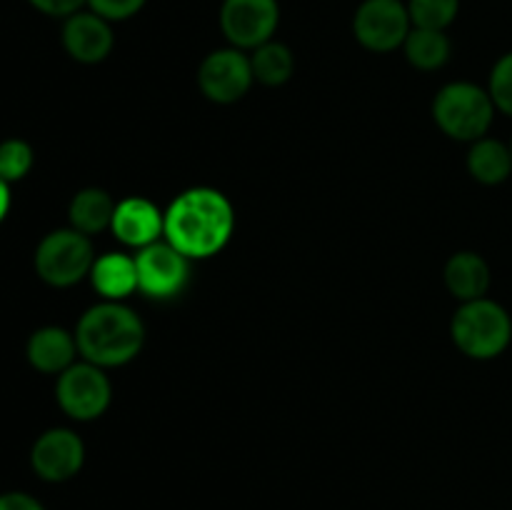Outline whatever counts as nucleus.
<instances>
[{
	"label": "nucleus",
	"instance_id": "f257e3e1",
	"mask_svg": "<svg viewBox=\"0 0 512 510\" xmlns=\"http://www.w3.org/2000/svg\"><path fill=\"white\" fill-rule=\"evenodd\" d=\"M233 230V203L205 185L183 190L165 210V240L190 260L218 255L233 238Z\"/></svg>",
	"mask_w": 512,
	"mask_h": 510
},
{
	"label": "nucleus",
	"instance_id": "f03ea898",
	"mask_svg": "<svg viewBox=\"0 0 512 510\" xmlns=\"http://www.w3.org/2000/svg\"><path fill=\"white\" fill-rule=\"evenodd\" d=\"M75 343L88 363L98 368H118L138 358L145 343V325L125 303L103 300L80 315Z\"/></svg>",
	"mask_w": 512,
	"mask_h": 510
},
{
	"label": "nucleus",
	"instance_id": "7ed1b4c3",
	"mask_svg": "<svg viewBox=\"0 0 512 510\" xmlns=\"http://www.w3.org/2000/svg\"><path fill=\"white\" fill-rule=\"evenodd\" d=\"M450 335L460 353L468 358L493 360L508 350L512 340V318L495 300H468L455 310Z\"/></svg>",
	"mask_w": 512,
	"mask_h": 510
},
{
	"label": "nucleus",
	"instance_id": "20e7f679",
	"mask_svg": "<svg viewBox=\"0 0 512 510\" xmlns=\"http://www.w3.org/2000/svg\"><path fill=\"white\" fill-rule=\"evenodd\" d=\"M433 118L448 138L475 143L485 138L495 118V103L475 83H450L435 95Z\"/></svg>",
	"mask_w": 512,
	"mask_h": 510
},
{
	"label": "nucleus",
	"instance_id": "39448f33",
	"mask_svg": "<svg viewBox=\"0 0 512 510\" xmlns=\"http://www.w3.org/2000/svg\"><path fill=\"white\" fill-rule=\"evenodd\" d=\"M95 263L93 243L75 228H60L45 235L35 250V273L53 288H70L90 275Z\"/></svg>",
	"mask_w": 512,
	"mask_h": 510
},
{
	"label": "nucleus",
	"instance_id": "423d86ee",
	"mask_svg": "<svg viewBox=\"0 0 512 510\" xmlns=\"http://www.w3.org/2000/svg\"><path fill=\"white\" fill-rule=\"evenodd\" d=\"M55 398H58V405L65 415L88 423V420L100 418L108 410L110 398H113V385L105 375V368L83 360V363H73L58 375Z\"/></svg>",
	"mask_w": 512,
	"mask_h": 510
},
{
	"label": "nucleus",
	"instance_id": "0eeeda50",
	"mask_svg": "<svg viewBox=\"0 0 512 510\" xmlns=\"http://www.w3.org/2000/svg\"><path fill=\"white\" fill-rule=\"evenodd\" d=\"M413 30L408 3L403 0H363L355 10L353 33L363 48L373 53H390L403 48Z\"/></svg>",
	"mask_w": 512,
	"mask_h": 510
},
{
	"label": "nucleus",
	"instance_id": "6e6552de",
	"mask_svg": "<svg viewBox=\"0 0 512 510\" xmlns=\"http://www.w3.org/2000/svg\"><path fill=\"white\" fill-rule=\"evenodd\" d=\"M278 23V0H223L220 5V28L238 50H255L273 40Z\"/></svg>",
	"mask_w": 512,
	"mask_h": 510
},
{
	"label": "nucleus",
	"instance_id": "1a4fd4ad",
	"mask_svg": "<svg viewBox=\"0 0 512 510\" xmlns=\"http://www.w3.org/2000/svg\"><path fill=\"white\" fill-rule=\"evenodd\" d=\"M135 263H138V290L153 300L175 298L183 293L190 280V258H185L168 240L140 248Z\"/></svg>",
	"mask_w": 512,
	"mask_h": 510
},
{
	"label": "nucleus",
	"instance_id": "9d476101",
	"mask_svg": "<svg viewBox=\"0 0 512 510\" xmlns=\"http://www.w3.org/2000/svg\"><path fill=\"white\" fill-rule=\"evenodd\" d=\"M253 65L238 48H220L205 55L198 68V85L208 100L218 105L238 103L253 85Z\"/></svg>",
	"mask_w": 512,
	"mask_h": 510
},
{
	"label": "nucleus",
	"instance_id": "9b49d317",
	"mask_svg": "<svg viewBox=\"0 0 512 510\" xmlns=\"http://www.w3.org/2000/svg\"><path fill=\"white\" fill-rule=\"evenodd\" d=\"M85 463V445L70 428H50L30 450V465L45 483H65L75 478Z\"/></svg>",
	"mask_w": 512,
	"mask_h": 510
},
{
	"label": "nucleus",
	"instance_id": "f8f14e48",
	"mask_svg": "<svg viewBox=\"0 0 512 510\" xmlns=\"http://www.w3.org/2000/svg\"><path fill=\"white\" fill-rule=\"evenodd\" d=\"M115 45L113 28L93 10H78L63 23V48L73 60L85 65L103 63Z\"/></svg>",
	"mask_w": 512,
	"mask_h": 510
},
{
	"label": "nucleus",
	"instance_id": "ddd939ff",
	"mask_svg": "<svg viewBox=\"0 0 512 510\" xmlns=\"http://www.w3.org/2000/svg\"><path fill=\"white\" fill-rule=\"evenodd\" d=\"M115 238L130 248H148L158 243L165 233V213L148 198H125L115 205L113 225H110Z\"/></svg>",
	"mask_w": 512,
	"mask_h": 510
},
{
	"label": "nucleus",
	"instance_id": "4468645a",
	"mask_svg": "<svg viewBox=\"0 0 512 510\" xmlns=\"http://www.w3.org/2000/svg\"><path fill=\"white\" fill-rule=\"evenodd\" d=\"M25 355H28V363L35 370H40V373L60 375L75 363V355H78L75 333H68V330L58 328V325L38 328L28 338Z\"/></svg>",
	"mask_w": 512,
	"mask_h": 510
},
{
	"label": "nucleus",
	"instance_id": "2eb2a0df",
	"mask_svg": "<svg viewBox=\"0 0 512 510\" xmlns=\"http://www.w3.org/2000/svg\"><path fill=\"white\" fill-rule=\"evenodd\" d=\"M90 283L105 300L123 303L138 290V263L125 253H105L95 258Z\"/></svg>",
	"mask_w": 512,
	"mask_h": 510
},
{
	"label": "nucleus",
	"instance_id": "dca6fc26",
	"mask_svg": "<svg viewBox=\"0 0 512 510\" xmlns=\"http://www.w3.org/2000/svg\"><path fill=\"white\" fill-rule=\"evenodd\" d=\"M445 285L460 303L485 298L490 288V265L485 263L483 255L460 250L445 265Z\"/></svg>",
	"mask_w": 512,
	"mask_h": 510
},
{
	"label": "nucleus",
	"instance_id": "f3484780",
	"mask_svg": "<svg viewBox=\"0 0 512 510\" xmlns=\"http://www.w3.org/2000/svg\"><path fill=\"white\" fill-rule=\"evenodd\" d=\"M115 205L118 203H113L110 193H105L103 188H83L70 200V228H75L83 235L103 233V230L113 225Z\"/></svg>",
	"mask_w": 512,
	"mask_h": 510
},
{
	"label": "nucleus",
	"instance_id": "a211bd4d",
	"mask_svg": "<svg viewBox=\"0 0 512 510\" xmlns=\"http://www.w3.org/2000/svg\"><path fill=\"white\" fill-rule=\"evenodd\" d=\"M468 170L478 183L500 185L512 175L510 145L495 138L475 140L468 153Z\"/></svg>",
	"mask_w": 512,
	"mask_h": 510
},
{
	"label": "nucleus",
	"instance_id": "6ab92c4d",
	"mask_svg": "<svg viewBox=\"0 0 512 510\" xmlns=\"http://www.w3.org/2000/svg\"><path fill=\"white\" fill-rule=\"evenodd\" d=\"M403 48L408 63L418 70H438L450 60V40L445 30L413 28Z\"/></svg>",
	"mask_w": 512,
	"mask_h": 510
},
{
	"label": "nucleus",
	"instance_id": "aec40b11",
	"mask_svg": "<svg viewBox=\"0 0 512 510\" xmlns=\"http://www.w3.org/2000/svg\"><path fill=\"white\" fill-rule=\"evenodd\" d=\"M250 65H253V75L258 83L270 85V88H278V85H285L290 78H293L295 70V58L293 50L285 43H275V40H268L260 48L253 50L250 55Z\"/></svg>",
	"mask_w": 512,
	"mask_h": 510
},
{
	"label": "nucleus",
	"instance_id": "412c9836",
	"mask_svg": "<svg viewBox=\"0 0 512 510\" xmlns=\"http://www.w3.org/2000/svg\"><path fill=\"white\" fill-rule=\"evenodd\" d=\"M413 28L445 30L460 13V0H408Z\"/></svg>",
	"mask_w": 512,
	"mask_h": 510
},
{
	"label": "nucleus",
	"instance_id": "4be33fe9",
	"mask_svg": "<svg viewBox=\"0 0 512 510\" xmlns=\"http://www.w3.org/2000/svg\"><path fill=\"white\" fill-rule=\"evenodd\" d=\"M33 148H30L25 140L10 138L0 143V178L5 183H15V180H23L25 175L33 168Z\"/></svg>",
	"mask_w": 512,
	"mask_h": 510
},
{
	"label": "nucleus",
	"instance_id": "5701e85b",
	"mask_svg": "<svg viewBox=\"0 0 512 510\" xmlns=\"http://www.w3.org/2000/svg\"><path fill=\"white\" fill-rule=\"evenodd\" d=\"M488 93L493 98L495 110L510 115L512 118V50L505 53L498 63L493 65V73H490Z\"/></svg>",
	"mask_w": 512,
	"mask_h": 510
},
{
	"label": "nucleus",
	"instance_id": "b1692460",
	"mask_svg": "<svg viewBox=\"0 0 512 510\" xmlns=\"http://www.w3.org/2000/svg\"><path fill=\"white\" fill-rule=\"evenodd\" d=\"M88 5L93 13L113 23V20H128L135 13H140L145 0H88Z\"/></svg>",
	"mask_w": 512,
	"mask_h": 510
},
{
	"label": "nucleus",
	"instance_id": "393cba45",
	"mask_svg": "<svg viewBox=\"0 0 512 510\" xmlns=\"http://www.w3.org/2000/svg\"><path fill=\"white\" fill-rule=\"evenodd\" d=\"M35 10L45 15H53V18H70V15L78 13L88 0H28Z\"/></svg>",
	"mask_w": 512,
	"mask_h": 510
},
{
	"label": "nucleus",
	"instance_id": "a878e982",
	"mask_svg": "<svg viewBox=\"0 0 512 510\" xmlns=\"http://www.w3.org/2000/svg\"><path fill=\"white\" fill-rule=\"evenodd\" d=\"M0 510H45V508L38 498H33V495L13 490V493L0 495Z\"/></svg>",
	"mask_w": 512,
	"mask_h": 510
},
{
	"label": "nucleus",
	"instance_id": "bb28decb",
	"mask_svg": "<svg viewBox=\"0 0 512 510\" xmlns=\"http://www.w3.org/2000/svg\"><path fill=\"white\" fill-rule=\"evenodd\" d=\"M8 210H10V183H5V180L0 178V223L5 220Z\"/></svg>",
	"mask_w": 512,
	"mask_h": 510
},
{
	"label": "nucleus",
	"instance_id": "cd10ccee",
	"mask_svg": "<svg viewBox=\"0 0 512 510\" xmlns=\"http://www.w3.org/2000/svg\"><path fill=\"white\" fill-rule=\"evenodd\" d=\"M510 153H512V140H510Z\"/></svg>",
	"mask_w": 512,
	"mask_h": 510
}]
</instances>
